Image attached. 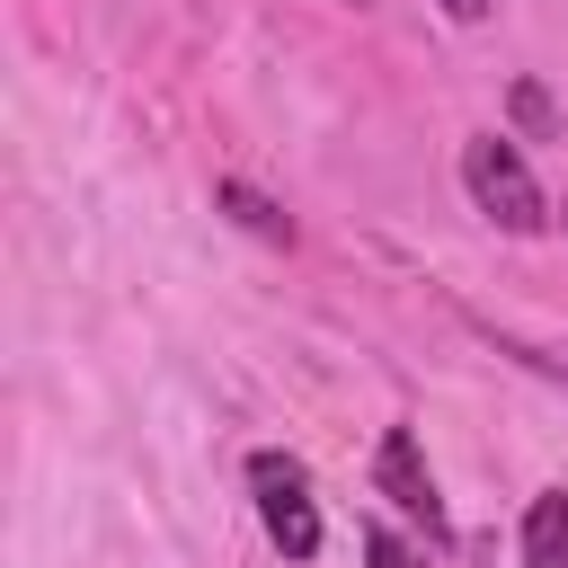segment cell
I'll return each instance as SVG.
<instances>
[{"label": "cell", "mask_w": 568, "mask_h": 568, "mask_svg": "<svg viewBox=\"0 0 568 568\" xmlns=\"http://www.w3.org/2000/svg\"><path fill=\"white\" fill-rule=\"evenodd\" d=\"M355 9H364V0H355Z\"/></svg>", "instance_id": "30bf717a"}, {"label": "cell", "mask_w": 568, "mask_h": 568, "mask_svg": "<svg viewBox=\"0 0 568 568\" xmlns=\"http://www.w3.org/2000/svg\"><path fill=\"white\" fill-rule=\"evenodd\" d=\"M213 204H222V213H231L240 231H257V240H275V248L293 240V213H284V204H266V195H257V186H240V178H222V186H213Z\"/></svg>", "instance_id": "5b68a950"}, {"label": "cell", "mask_w": 568, "mask_h": 568, "mask_svg": "<svg viewBox=\"0 0 568 568\" xmlns=\"http://www.w3.org/2000/svg\"><path fill=\"white\" fill-rule=\"evenodd\" d=\"M435 9H444V18H462V27H479V18L497 9V0H435Z\"/></svg>", "instance_id": "ba28073f"}, {"label": "cell", "mask_w": 568, "mask_h": 568, "mask_svg": "<svg viewBox=\"0 0 568 568\" xmlns=\"http://www.w3.org/2000/svg\"><path fill=\"white\" fill-rule=\"evenodd\" d=\"M515 124H524V133H541V142L559 133V115H550V98H541V80H515Z\"/></svg>", "instance_id": "8992f818"}, {"label": "cell", "mask_w": 568, "mask_h": 568, "mask_svg": "<svg viewBox=\"0 0 568 568\" xmlns=\"http://www.w3.org/2000/svg\"><path fill=\"white\" fill-rule=\"evenodd\" d=\"M559 231H568V204H559Z\"/></svg>", "instance_id": "9c48e42d"}, {"label": "cell", "mask_w": 568, "mask_h": 568, "mask_svg": "<svg viewBox=\"0 0 568 568\" xmlns=\"http://www.w3.org/2000/svg\"><path fill=\"white\" fill-rule=\"evenodd\" d=\"M524 568H568V488H541L524 506Z\"/></svg>", "instance_id": "277c9868"}, {"label": "cell", "mask_w": 568, "mask_h": 568, "mask_svg": "<svg viewBox=\"0 0 568 568\" xmlns=\"http://www.w3.org/2000/svg\"><path fill=\"white\" fill-rule=\"evenodd\" d=\"M364 559H373V568H426V559H417L390 524H364Z\"/></svg>", "instance_id": "52a82bcc"}, {"label": "cell", "mask_w": 568, "mask_h": 568, "mask_svg": "<svg viewBox=\"0 0 568 568\" xmlns=\"http://www.w3.org/2000/svg\"><path fill=\"white\" fill-rule=\"evenodd\" d=\"M462 186H470V204L497 222V231H541L550 222V195H541V178L524 169V151L506 142V133H470L462 142Z\"/></svg>", "instance_id": "6da1fadb"}, {"label": "cell", "mask_w": 568, "mask_h": 568, "mask_svg": "<svg viewBox=\"0 0 568 568\" xmlns=\"http://www.w3.org/2000/svg\"><path fill=\"white\" fill-rule=\"evenodd\" d=\"M373 488H382L408 524H426V541H444V497H435V470H426V453H417L408 426H382V444H373Z\"/></svg>", "instance_id": "3957f363"}, {"label": "cell", "mask_w": 568, "mask_h": 568, "mask_svg": "<svg viewBox=\"0 0 568 568\" xmlns=\"http://www.w3.org/2000/svg\"><path fill=\"white\" fill-rule=\"evenodd\" d=\"M248 488H257V515H266V541L284 559H311L320 550V506H311V479L293 453H248Z\"/></svg>", "instance_id": "7a4b0ae2"}]
</instances>
